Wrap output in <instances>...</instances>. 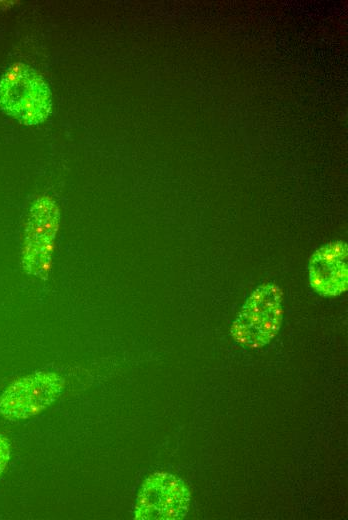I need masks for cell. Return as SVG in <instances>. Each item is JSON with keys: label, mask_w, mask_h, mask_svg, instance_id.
<instances>
[{"label": "cell", "mask_w": 348, "mask_h": 520, "mask_svg": "<svg viewBox=\"0 0 348 520\" xmlns=\"http://www.w3.org/2000/svg\"><path fill=\"white\" fill-rule=\"evenodd\" d=\"M0 109L21 124H41L52 110L50 88L35 69L14 63L0 78Z\"/></svg>", "instance_id": "1"}, {"label": "cell", "mask_w": 348, "mask_h": 520, "mask_svg": "<svg viewBox=\"0 0 348 520\" xmlns=\"http://www.w3.org/2000/svg\"><path fill=\"white\" fill-rule=\"evenodd\" d=\"M283 292L272 282L262 283L248 296L230 327L233 340L259 349L278 334L283 321Z\"/></svg>", "instance_id": "2"}, {"label": "cell", "mask_w": 348, "mask_h": 520, "mask_svg": "<svg viewBox=\"0 0 348 520\" xmlns=\"http://www.w3.org/2000/svg\"><path fill=\"white\" fill-rule=\"evenodd\" d=\"M65 379L37 371L10 384L0 396V414L11 421L29 419L50 407L62 394Z\"/></svg>", "instance_id": "3"}, {"label": "cell", "mask_w": 348, "mask_h": 520, "mask_svg": "<svg viewBox=\"0 0 348 520\" xmlns=\"http://www.w3.org/2000/svg\"><path fill=\"white\" fill-rule=\"evenodd\" d=\"M190 501L184 480L168 472H155L143 481L133 516L136 520H180L187 515Z\"/></svg>", "instance_id": "4"}, {"label": "cell", "mask_w": 348, "mask_h": 520, "mask_svg": "<svg viewBox=\"0 0 348 520\" xmlns=\"http://www.w3.org/2000/svg\"><path fill=\"white\" fill-rule=\"evenodd\" d=\"M59 225V210L48 195L35 200L30 208L22 248V267L32 276L45 278Z\"/></svg>", "instance_id": "5"}, {"label": "cell", "mask_w": 348, "mask_h": 520, "mask_svg": "<svg viewBox=\"0 0 348 520\" xmlns=\"http://www.w3.org/2000/svg\"><path fill=\"white\" fill-rule=\"evenodd\" d=\"M310 287L324 297H336L347 291V245L337 240L313 252L308 263Z\"/></svg>", "instance_id": "6"}, {"label": "cell", "mask_w": 348, "mask_h": 520, "mask_svg": "<svg viewBox=\"0 0 348 520\" xmlns=\"http://www.w3.org/2000/svg\"><path fill=\"white\" fill-rule=\"evenodd\" d=\"M10 459L9 440L0 433V476L5 471Z\"/></svg>", "instance_id": "7"}]
</instances>
